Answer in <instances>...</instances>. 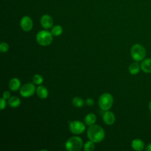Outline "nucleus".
<instances>
[{"mask_svg": "<svg viewBox=\"0 0 151 151\" xmlns=\"http://www.w3.org/2000/svg\"><path fill=\"white\" fill-rule=\"evenodd\" d=\"M52 34L47 30L40 31L36 35L37 42L41 45L47 46L52 41Z\"/></svg>", "mask_w": 151, "mask_h": 151, "instance_id": "7ed1b4c3", "label": "nucleus"}, {"mask_svg": "<svg viewBox=\"0 0 151 151\" xmlns=\"http://www.w3.org/2000/svg\"><path fill=\"white\" fill-rule=\"evenodd\" d=\"M20 25L22 29L24 31H29L33 27L32 19L28 16L23 17L20 21Z\"/></svg>", "mask_w": 151, "mask_h": 151, "instance_id": "6e6552de", "label": "nucleus"}, {"mask_svg": "<svg viewBox=\"0 0 151 151\" xmlns=\"http://www.w3.org/2000/svg\"><path fill=\"white\" fill-rule=\"evenodd\" d=\"M10 96H11V93L9 91H5L4 93H3V94H2V97L3 98H4L5 99H9L10 98Z\"/></svg>", "mask_w": 151, "mask_h": 151, "instance_id": "b1692460", "label": "nucleus"}, {"mask_svg": "<svg viewBox=\"0 0 151 151\" xmlns=\"http://www.w3.org/2000/svg\"><path fill=\"white\" fill-rule=\"evenodd\" d=\"M40 23L41 26L45 29H48L52 27L53 25V19L52 17L48 15H43L40 19Z\"/></svg>", "mask_w": 151, "mask_h": 151, "instance_id": "1a4fd4ad", "label": "nucleus"}, {"mask_svg": "<svg viewBox=\"0 0 151 151\" xmlns=\"http://www.w3.org/2000/svg\"><path fill=\"white\" fill-rule=\"evenodd\" d=\"M129 71L130 73L132 75L137 74L140 71L139 64L137 62H134L132 63L129 67Z\"/></svg>", "mask_w": 151, "mask_h": 151, "instance_id": "f3484780", "label": "nucleus"}, {"mask_svg": "<svg viewBox=\"0 0 151 151\" xmlns=\"http://www.w3.org/2000/svg\"><path fill=\"white\" fill-rule=\"evenodd\" d=\"M9 49V45L8 44L4 42H2L0 44V50L2 52H6Z\"/></svg>", "mask_w": 151, "mask_h": 151, "instance_id": "4be33fe9", "label": "nucleus"}, {"mask_svg": "<svg viewBox=\"0 0 151 151\" xmlns=\"http://www.w3.org/2000/svg\"><path fill=\"white\" fill-rule=\"evenodd\" d=\"M95 148L94 142L91 140L87 141L84 145V150L86 151H92Z\"/></svg>", "mask_w": 151, "mask_h": 151, "instance_id": "aec40b11", "label": "nucleus"}, {"mask_svg": "<svg viewBox=\"0 0 151 151\" xmlns=\"http://www.w3.org/2000/svg\"><path fill=\"white\" fill-rule=\"evenodd\" d=\"M130 54L132 58L136 61H140L144 59L146 55L145 47L139 44H134L130 50Z\"/></svg>", "mask_w": 151, "mask_h": 151, "instance_id": "f03ea898", "label": "nucleus"}, {"mask_svg": "<svg viewBox=\"0 0 151 151\" xmlns=\"http://www.w3.org/2000/svg\"><path fill=\"white\" fill-rule=\"evenodd\" d=\"M72 103H73V104L75 107H81L84 105V100L79 97H74L73 99Z\"/></svg>", "mask_w": 151, "mask_h": 151, "instance_id": "6ab92c4d", "label": "nucleus"}, {"mask_svg": "<svg viewBox=\"0 0 151 151\" xmlns=\"http://www.w3.org/2000/svg\"><path fill=\"white\" fill-rule=\"evenodd\" d=\"M132 147L135 150L141 151L145 147L144 142L140 139H135L132 142Z\"/></svg>", "mask_w": 151, "mask_h": 151, "instance_id": "f8f14e48", "label": "nucleus"}, {"mask_svg": "<svg viewBox=\"0 0 151 151\" xmlns=\"http://www.w3.org/2000/svg\"><path fill=\"white\" fill-rule=\"evenodd\" d=\"M146 150H147V151H151V143L147 145L146 148Z\"/></svg>", "mask_w": 151, "mask_h": 151, "instance_id": "a878e982", "label": "nucleus"}, {"mask_svg": "<svg viewBox=\"0 0 151 151\" xmlns=\"http://www.w3.org/2000/svg\"><path fill=\"white\" fill-rule=\"evenodd\" d=\"M96 121V116L93 113L88 114L84 118V122L87 126H91L95 123Z\"/></svg>", "mask_w": 151, "mask_h": 151, "instance_id": "dca6fc26", "label": "nucleus"}, {"mask_svg": "<svg viewBox=\"0 0 151 151\" xmlns=\"http://www.w3.org/2000/svg\"><path fill=\"white\" fill-rule=\"evenodd\" d=\"M33 81L35 84L40 85L43 82V78L40 74H35L33 77Z\"/></svg>", "mask_w": 151, "mask_h": 151, "instance_id": "412c9836", "label": "nucleus"}, {"mask_svg": "<svg viewBox=\"0 0 151 151\" xmlns=\"http://www.w3.org/2000/svg\"><path fill=\"white\" fill-rule=\"evenodd\" d=\"M37 96L42 99H46L48 96V91L47 88L43 86H39L36 89Z\"/></svg>", "mask_w": 151, "mask_h": 151, "instance_id": "ddd939ff", "label": "nucleus"}, {"mask_svg": "<svg viewBox=\"0 0 151 151\" xmlns=\"http://www.w3.org/2000/svg\"><path fill=\"white\" fill-rule=\"evenodd\" d=\"M83 140L78 136L70 137L65 143V149L68 151H78L83 146Z\"/></svg>", "mask_w": 151, "mask_h": 151, "instance_id": "20e7f679", "label": "nucleus"}, {"mask_svg": "<svg viewBox=\"0 0 151 151\" xmlns=\"http://www.w3.org/2000/svg\"><path fill=\"white\" fill-rule=\"evenodd\" d=\"M103 119L106 124L111 125L114 123L115 116L113 112L107 110L104 113L103 116Z\"/></svg>", "mask_w": 151, "mask_h": 151, "instance_id": "9d476101", "label": "nucleus"}, {"mask_svg": "<svg viewBox=\"0 0 151 151\" xmlns=\"http://www.w3.org/2000/svg\"><path fill=\"white\" fill-rule=\"evenodd\" d=\"M87 135L90 140L94 143H98L104 139L105 133L103 129L100 126L93 124L90 126L87 129Z\"/></svg>", "mask_w": 151, "mask_h": 151, "instance_id": "f257e3e1", "label": "nucleus"}, {"mask_svg": "<svg viewBox=\"0 0 151 151\" xmlns=\"http://www.w3.org/2000/svg\"><path fill=\"white\" fill-rule=\"evenodd\" d=\"M149 109H150V110L151 111V101L149 103Z\"/></svg>", "mask_w": 151, "mask_h": 151, "instance_id": "bb28decb", "label": "nucleus"}, {"mask_svg": "<svg viewBox=\"0 0 151 151\" xmlns=\"http://www.w3.org/2000/svg\"><path fill=\"white\" fill-rule=\"evenodd\" d=\"M142 70L146 73H151V58H146L143 60L140 64Z\"/></svg>", "mask_w": 151, "mask_h": 151, "instance_id": "9b49d317", "label": "nucleus"}, {"mask_svg": "<svg viewBox=\"0 0 151 151\" xmlns=\"http://www.w3.org/2000/svg\"><path fill=\"white\" fill-rule=\"evenodd\" d=\"M20 86H21V81L17 78H12L9 83V87L13 91H17L19 88Z\"/></svg>", "mask_w": 151, "mask_h": 151, "instance_id": "4468645a", "label": "nucleus"}, {"mask_svg": "<svg viewBox=\"0 0 151 151\" xmlns=\"http://www.w3.org/2000/svg\"><path fill=\"white\" fill-rule=\"evenodd\" d=\"M51 32L54 36H59L63 33V28L59 25H56L52 28Z\"/></svg>", "mask_w": 151, "mask_h": 151, "instance_id": "a211bd4d", "label": "nucleus"}, {"mask_svg": "<svg viewBox=\"0 0 151 151\" xmlns=\"http://www.w3.org/2000/svg\"><path fill=\"white\" fill-rule=\"evenodd\" d=\"M1 110H3L5 109L6 105V103L5 101V99L4 98H1Z\"/></svg>", "mask_w": 151, "mask_h": 151, "instance_id": "5701e85b", "label": "nucleus"}, {"mask_svg": "<svg viewBox=\"0 0 151 151\" xmlns=\"http://www.w3.org/2000/svg\"><path fill=\"white\" fill-rule=\"evenodd\" d=\"M69 129L71 132H72L73 134H79L84 132L86 127L83 122L78 120H74L70 123Z\"/></svg>", "mask_w": 151, "mask_h": 151, "instance_id": "423d86ee", "label": "nucleus"}, {"mask_svg": "<svg viewBox=\"0 0 151 151\" xmlns=\"http://www.w3.org/2000/svg\"><path fill=\"white\" fill-rule=\"evenodd\" d=\"M35 87L32 83H27L22 86L20 89V94L24 97H29L34 94Z\"/></svg>", "mask_w": 151, "mask_h": 151, "instance_id": "0eeeda50", "label": "nucleus"}, {"mask_svg": "<svg viewBox=\"0 0 151 151\" xmlns=\"http://www.w3.org/2000/svg\"><path fill=\"white\" fill-rule=\"evenodd\" d=\"M86 103L88 106H91L94 104V100L91 98H88L86 100Z\"/></svg>", "mask_w": 151, "mask_h": 151, "instance_id": "393cba45", "label": "nucleus"}, {"mask_svg": "<svg viewBox=\"0 0 151 151\" xmlns=\"http://www.w3.org/2000/svg\"><path fill=\"white\" fill-rule=\"evenodd\" d=\"M8 104L10 107L12 108L17 107L21 104L20 99L17 96L11 97L8 100Z\"/></svg>", "mask_w": 151, "mask_h": 151, "instance_id": "2eb2a0df", "label": "nucleus"}, {"mask_svg": "<svg viewBox=\"0 0 151 151\" xmlns=\"http://www.w3.org/2000/svg\"><path fill=\"white\" fill-rule=\"evenodd\" d=\"M113 103V96L108 93H104L100 96L99 97L98 104L100 109L103 110L107 111L112 106Z\"/></svg>", "mask_w": 151, "mask_h": 151, "instance_id": "39448f33", "label": "nucleus"}]
</instances>
